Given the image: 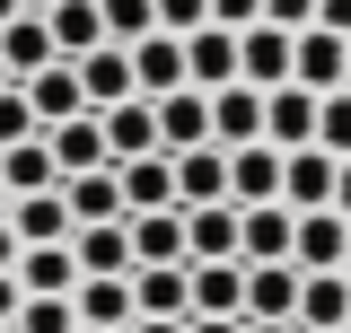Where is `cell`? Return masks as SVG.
I'll list each match as a JSON object with an SVG mask.
<instances>
[{
  "label": "cell",
  "instance_id": "obj_1",
  "mask_svg": "<svg viewBox=\"0 0 351 333\" xmlns=\"http://www.w3.org/2000/svg\"><path fill=\"white\" fill-rule=\"evenodd\" d=\"M290 62H299V36L290 27H272V18H255V27H237V79L246 88H290Z\"/></svg>",
  "mask_w": 351,
  "mask_h": 333
},
{
  "label": "cell",
  "instance_id": "obj_2",
  "mask_svg": "<svg viewBox=\"0 0 351 333\" xmlns=\"http://www.w3.org/2000/svg\"><path fill=\"white\" fill-rule=\"evenodd\" d=\"M299 246V210L290 202H237V254L246 263H290Z\"/></svg>",
  "mask_w": 351,
  "mask_h": 333
},
{
  "label": "cell",
  "instance_id": "obj_3",
  "mask_svg": "<svg viewBox=\"0 0 351 333\" xmlns=\"http://www.w3.org/2000/svg\"><path fill=\"white\" fill-rule=\"evenodd\" d=\"M334 175H343V158L307 140V149L281 158V202H290V210H334Z\"/></svg>",
  "mask_w": 351,
  "mask_h": 333
},
{
  "label": "cell",
  "instance_id": "obj_4",
  "mask_svg": "<svg viewBox=\"0 0 351 333\" xmlns=\"http://www.w3.org/2000/svg\"><path fill=\"white\" fill-rule=\"evenodd\" d=\"M290 79L316 88V97H334V88L351 79V36H334V27H299V62H290Z\"/></svg>",
  "mask_w": 351,
  "mask_h": 333
},
{
  "label": "cell",
  "instance_id": "obj_5",
  "mask_svg": "<svg viewBox=\"0 0 351 333\" xmlns=\"http://www.w3.org/2000/svg\"><path fill=\"white\" fill-rule=\"evenodd\" d=\"M299 263H246V316L255 325H299Z\"/></svg>",
  "mask_w": 351,
  "mask_h": 333
},
{
  "label": "cell",
  "instance_id": "obj_6",
  "mask_svg": "<svg viewBox=\"0 0 351 333\" xmlns=\"http://www.w3.org/2000/svg\"><path fill=\"white\" fill-rule=\"evenodd\" d=\"M184 263H246L237 254V202H193L184 210Z\"/></svg>",
  "mask_w": 351,
  "mask_h": 333
},
{
  "label": "cell",
  "instance_id": "obj_7",
  "mask_svg": "<svg viewBox=\"0 0 351 333\" xmlns=\"http://www.w3.org/2000/svg\"><path fill=\"white\" fill-rule=\"evenodd\" d=\"M132 88L141 97H176V88H193V71H184V36H141L132 44Z\"/></svg>",
  "mask_w": 351,
  "mask_h": 333
},
{
  "label": "cell",
  "instance_id": "obj_8",
  "mask_svg": "<svg viewBox=\"0 0 351 333\" xmlns=\"http://www.w3.org/2000/svg\"><path fill=\"white\" fill-rule=\"evenodd\" d=\"M211 140L219 149H255L263 140V88H246V79L211 88Z\"/></svg>",
  "mask_w": 351,
  "mask_h": 333
},
{
  "label": "cell",
  "instance_id": "obj_9",
  "mask_svg": "<svg viewBox=\"0 0 351 333\" xmlns=\"http://www.w3.org/2000/svg\"><path fill=\"white\" fill-rule=\"evenodd\" d=\"M9 228H18V246H71V237H80L62 184H53V193H18V202H9Z\"/></svg>",
  "mask_w": 351,
  "mask_h": 333
},
{
  "label": "cell",
  "instance_id": "obj_10",
  "mask_svg": "<svg viewBox=\"0 0 351 333\" xmlns=\"http://www.w3.org/2000/svg\"><path fill=\"white\" fill-rule=\"evenodd\" d=\"M132 316H193V263H141L132 272Z\"/></svg>",
  "mask_w": 351,
  "mask_h": 333
},
{
  "label": "cell",
  "instance_id": "obj_11",
  "mask_svg": "<svg viewBox=\"0 0 351 333\" xmlns=\"http://www.w3.org/2000/svg\"><path fill=\"white\" fill-rule=\"evenodd\" d=\"M316 106H325V97H316V88H272V97H263V140H272V149H307V140H316Z\"/></svg>",
  "mask_w": 351,
  "mask_h": 333
},
{
  "label": "cell",
  "instance_id": "obj_12",
  "mask_svg": "<svg viewBox=\"0 0 351 333\" xmlns=\"http://www.w3.org/2000/svg\"><path fill=\"white\" fill-rule=\"evenodd\" d=\"M27 88V106H36V123H71V114H88V88H80V62H44L36 79H18Z\"/></svg>",
  "mask_w": 351,
  "mask_h": 333
},
{
  "label": "cell",
  "instance_id": "obj_13",
  "mask_svg": "<svg viewBox=\"0 0 351 333\" xmlns=\"http://www.w3.org/2000/svg\"><path fill=\"white\" fill-rule=\"evenodd\" d=\"M299 333H351V272H307L299 281Z\"/></svg>",
  "mask_w": 351,
  "mask_h": 333
},
{
  "label": "cell",
  "instance_id": "obj_14",
  "mask_svg": "<svg viewBox=\"0 0 351 333\" xmlns=\"http://www.w3.org/2000/svg\"><path fill=\"white\" fill-rule=\"evenodd\" d=\"M97 123H106L114 166H123V158H149V149H158V97H123V106H106Z\"/></svg>",
  "mask_w": 351,
  "mask_h": 333
},
{
  "label": "cell",
  "instance_id": "obj_15",
  "mask_svg": "<svg viewBox=\"0 0 351 333\" xmlns=\"http://www.w3.org/2000/svg\"><path fill=\"white\" fill-rule=\"evenodd\" d=\"M80 88H88V114L141 97V88H132V44H97V53H80Z\"/></svg>",
  "mask_w": 351,
  "mask_h": 333
},
{
  "label": "cell",
  "instance_id": "obj_16",
  "mask_svg": "<svg viewBox=\"0 0 351 333\" xmlns=\"http://www.w3.org/2000/svg\"><path fill=\"white\" fill-rule=\"evenodd\" d=\"M343 246H351V219H343V210H299V246H290L299 272H343Z\"/></svg>",
  "mask_w": 351,
  "mask_h": 333
},
{
  "label": "cell",
  "instance_id": "obj_17",
  "mask_svg": "<svg viewBox=\"0 0 351 333\" xmlns=\"http://www.w3.org/2000/svg\"><path fill=\"white\" fill-rule=\"evenodd\" d=\"M123 202L132 210H184L176 202V149H149V158H123Z\"/></svg>",
  "mask_w": 351,
  "mask_h": 333
},
{
  "label": "cell",
  "instance_id": "obj_18",
  "mask_svg": "<svg viewBox=\"0 0 351 333\" xmlns=\"http://www.w3.org/2000/svg\"><path fill=\"white\" fill-rule=\"evenodd\" d=\"M202 140H211V88L158 97V149H202Z\"/></svg>",
  "mask_w": 351,
  "mask_h": 333
},
{
  "label": "cell",
  "instance_id": "obj_19",
  "mask_svg": "<svg viewBox=\"0 0 351 333\" xmlns=\"http://www.w3.org/2000/svg\"><path fill=\"white\" fill-rule=\"evenodd\" d=\"M281 158L290 149H272V140L228 149V202H281Z\"/></svg>",
  "mask_w": 351,
  "mask_h": 333
},
{
  "label": "cell",
  "instance_id": "obj_20",
  "mask_svg": "<svg viewBox=\"0 0 351 333\" xmlns=\"http://www.w3.org/2000/svg\"><path fill=\"white\" fill-rule=\"evenodd\" d=\"M62 202H71V219L80 228H97V219H123V175L114 166H88V175H62Z\"/></svg>",
  "mask_w": 351,
  "mask_h": 333
},
{
  "label": "cell",
  "instance_id": "obj_21",
  "mask_svg": "<svg viewBox=\"0 0 351 333\" xmlns=\"http://www.w3.org/2000/svg\"><path fill=\"white\" fill-rule=\"evenodd\" d=\"M176 202H228V149L202 140V149H176Z\"/></svg>",
  "mask_w": 351,
  "mask_h": 333
},
{
  "label": "cell",
  "instance_id": "obj_22",
  "mask_svg": "<svg viewBox=\"0 0 351 333\" xmlns=\"http://www.w3.org/2000/svg\"><path fill=\"white\" fill-rule=\"evenodd\" d=\"M132 228V272L141 263H184V210H123Z\"/></svg>",
  "mask_w": 351,
  "mask_h": 333
},
{
  "label": "cell",
  "instance_id": "obj_23",
  "mask_svg": "<svg viewBox=\"0 0 351 333\" xmlns=\"http://www.w3.org/2000/svg\"><path fill=\"white\" fill-rule=\"evenodd\" d=\"M0 62H9V79H36L44 62H62V44H53V27L27 9V18H9V27H0Z\"/></svg>",
  "mask_w": 351,
  "mask_h": 333
},
{
  "label": "cell",
  "instance_id": "obj_24",
  "mask_svg": "<svg viewBox=\"0 0 351 333\" xmlns=\"http://www.w3.org/2000/svg\"><path fill=\"white\" fill-rule=\"evenodd\" d=\"M18 290L27 298H71L80 290V254L71 246H27L18 254Z\"/></svg>",
  "mask_w": 351,
  "mask_h": 333
},
{
  "label": "cell",
  "instance_id": "obj_25",
  "mask_svg": "<svg viewBox=\"0 0 351 333\" xmlns=\"http://www.w3.org/2000/svg\"><path fill=\"white\" fill-rule=\"evenodd\" d=\"M184 71H193V88H228L237 79V27H193L184 36Z\"/></svg>",
  "mask_w": 351,
  "mask_h": 333
},
{
  "label": "cell",
  "instance_id": "obj_26",
  "mask_svg": "<svg viewBox=\"0 0 351 333\" xmlns=\"http://www.w3.org/2000/svg\"><path fill=\"white\" fill-rule=\"evenodd\" d=\"M44 140H53V158H62V175H88V166H114V149H106V123H97V114H71V123H53Z\"/></svg>",
  "mask_w": 351,
  "mask_h": 333
},
{
  "label": "cell",
  "instance_id": "obj_27",
  "mask_svg": "<svg viewBox=\"0 0 351 333\" xmlns=\"http://www.w3.org/2000/svg\"><path fill=\"white\" fill-rule=\"evenodd\" d=\"M71 307H80V325H132V272H80Z\"/></svg>",
  "mask_w": 351,
  "mask_h": 333
},
{
  "label": "cell",
  "instance_id": "obj_28",
  "mask_svg": "<svg viewBox=\"0 0 351 333\" xmlns=\"http://www.w3.org/2000/svg\"><path fill=\"white\" fill-rule=\"evenodd\" d=\"M44 27H53V44H62V62H80V53L106 44V9H97V0H53Z\"/></svg>",
  "mask_w": 351,
  "mask_h": 333
},
{
  "label": "cell",
  "instance_id": "obj_29",
  "mask_svg": "<svg viewBox=\"0 0 351 333\" xmlns=\"http://www.w3.org/2000/svg\"><path fill=\"white\" fill-rule=\"evenodd\" d=\"M0 184H9V193H53V184H62V158H53V140H18V149H0Z\"/></svg>",
  "mask_w": 351,
  "mask_h": 333
},
{
  "label": "cell",
  "instance_id": "obj_30",
  "mask_svg": "<svg viewBox=\"0 0 351 333\" xmlns=\"http://www.w3.org/2000/svg\"><path fill=\"white\" fill-rule=\"evenodd\" d=\"M193 316H246V263H193Z\"/></svg>",
  "mask_w": 351,
  "mask_h": 333
},
{
  "label": "cell",
  "instance_id": "obj_31",
  "mask_svg": "<svg viewBox=\"0 0 351 333\" xmlns=\"http://www.w3.org/2000/svg\"><path fill=\"white\" fill-rule=\"evenodd\" d=\"M71 254H80V272H132V228L123 219H97V228L71 237Z\"/></svg>",
  "mask_w": 351,
  "mask_h": 333
},
{
  "label": "cell",
  "instance_id": "obj_32",
  "mask_svg": "<svg viewBox=\"0 0 351 333\" xmlns=\"http://www.w3.org/2000/svg\"><path fill=\"white\" fill-rule=\"evenodd\" d=\"M106 9V44H141L158 36V0H97Z\"/></svg>",
  "mask_w": 351,
  "mask_h": 333
},
{
  "label": "cell",
  "instance_id": "obj_33",
  "mask_svg": "<svg viewBox=\"0 0 351 333\" xmlns=\"http://www.w3.org/2000/svg\"><path fill=\"white\" fill-rule=\"evenodd\" d=\"M316 149H334V158H351V88H334V97L316 106Z\"/></svg>",
  "mask_w": 351,
  "mask_h": 333
},
{
  "label": "cell",
  "instance_id": "obj_34",
  "mask_svg": "<svg viewBox=\"0 0 351 333\" xmlns=\"http://www.w3.org/2000/svg\"><path fill=\"white\" fill-rule=\"evenodd\" d=\"M18 333H80V307L71 298H27L18 307Z\"/></svg>",
  "mask_w": 351,
  "mask_h": 333
},
{
  "label": "cell",
  "instance_id": "obj_35",
  "mask_svg": "<svg viewBox=\"0 0 351 333\" xmlns=\"http://www.w3.org/2000/svg\"><path fill=\"white\" fill-rule=\"evenodd\" d=\"M36 106H27V88H0V149H18V140H36Z\"/></svg>",
  "mask_w": 351,
  "mask_h": 333
},
{
  "label": "cell",
  "instance_id": "obj_36",
  "mask_svg": "<svg viewBox=\"0 0 351 333\" xmlns=\"http://www.w3.org/2000/svg\"><path fill=\"white\" fill-rule=\"evenodd\" d=\"M158 27H167V36H193V27H211V0H158Z\"/></svg>",
  "mask_w": 351,
  "mask_h": 333
},
{
  "label": "cell",
  "instance_id": "obj_37",
  "mask_svg": "<svg viewBox=\"0 0 351 333\" xmlns=\"http://www.w3.org/2000/svg\"><path fill=\"white\" fill-rule=\"evenodd\" d=\"M263 18H272V27H290V36H299V27H316V0H263Z\"/></svg>",
  "mask_w": 351,
  "mask_h": 333
},
{
  "label": "cell",
  "instance_id": "obj_38",
  "mask_svg": "<svg viewBox=\"0 0 351 333\" xmlns=\"http://www.w3.org/2000/svg\"><path fill=\"white\" fill-rule=\"evenodd\" d=\"M263 0H211V27H255Z\"/></svg>",
  "mask_w": 351,
  "mask_h": 333
},
{
  "label": "cell",
  "instance_id": "obj_39",
  "mask_svg": "<svg viewBox=\"0 0 351 333\" xmlns=\"http://www.w3.org/2000/svg\"><path fill=\"white\" fill-rule=\"evenodd\" d=\"M18 307H27V290H18V272H0V325H18Z\"/></svg>",
  "mask_w": 351,
  "mask_h": 333
},
{
  "label": "cell",
  "instance_id": "obj_40",
  "mask_svg": "<svg viewBox=\"0 0 351 333\" xmlns=\"http://www.w3.org/2000/svg\"><path fill=\"white\" fill-rule=\"evenodd\" d=\"M316 27H334V36H351V0H316Z\"/></svg>",
  "mask_w": 351,
  "mask_h": 333
},
{
  "label": "cell",
  "instance_id": "obj_41",
  "mask_svg": "<svg viewBox=\"0 0 351 333\" xmlns=\"http://www.w3.org/2000/svg\"><path fill=\"white\" fill-rule=\"evenodd\" d=\"M184 333H246V316H184Z\"/></svg>",
  "mask_w": 351,
  "mask_h": 333
},
{
  "label": "cell",
  "instance_id": "obj_42",
  "mask_svg": "<svg viewBox=\"0 0 351 333\" xmlns=\"http://www.w3.org/2000/svg\"><path fill=\"white\" fill-rule=\"evenodd\" d=\"M18 254H27V246H18V228L0 219V272H18Z\"/></svg>",
  "mask_w": 351,
  "mask_h": 333
},
{
  "label": "cell",
  "instance_id": "obj_43",
  "mask_svg": "<svg viewBox=\"0 0 351 333\" xmlns=\"http://www.w3.org/2000/svg\"><path fill=\"white\" fill-rule=\"evenodd\" d=\"M132 333H184V316H132Z\"/></svg>",
  "mask_w": 351,
  "mask_h": 333
},
{
  "label": "cell",
  "instance_id": "obj_44",
  "mask_svg": "<svg viewBox=\"0 0 351 333\" xmlns=\"http://www.w3.org/2000/svg\"><path fill=\"white\" fill-rule=\"evenodd\" d=\"M334 210L351 219V158H343V175H334Z\"/></svg>",
  "mask_w": 351,
  "mask_h": 333
},
{
  "label": "cell",
  "instance_id": "obj_45",
  "mask_svg": "<svg viewBox=\"0 0 351 333\" xmlns=\"http://www.w3.org/2000/svg\"><path fill=\"white\" fill-rule=\"evenodd\" d=\"M9 18H27V0H0V27H9Z\"/></svg>",
  "mask_w": 351,
  "mask_h": 333
},
{
  "label": "cell",
  "instance_id": "obj_46",
  "mask_svg": "<svg viewBox=\"0 0 351 333\" xmlns=\"http://www.w3.org/2000/svg\"><path fill=\"white\" fill-rule=\"evenodd\" d=\"M246 333H299V325H255V316H246Z\"/></svg>",
  "mask_w": 351,
  "mask_h": 333
},
{
  "label": "cell",
  "instance_id": "obj_47",
  "mask_svg": "<svg viewBox=\"0 0 351 333\" xmlns=\"http://www.w3.org/2000/svg\"><path fill=\"white\" fill-rule=\"evenodd\" d=\"M80 333H132V325H80Z\"/></svg>",
  "mask_w": 351,
  "mask_h": 333
},
{
  "label": "cell",
  "instance_id": "obj_48",
  "mask_svg": "<svg viewBox=\"0 0 351 333\" xmlns=\"http://www.w3.org/2000/svg\"><path fill=\"white\" fill-rule=\"evenodd\" d=\"M9 202H18V193H9V184H0V219H9Z\"/></svg>",
  "mask_w": 351,
  "mask_h": 333
},
{
  "label": "cell",
  "instance_id": "obj_49",
  "mask_svg": "<svg viewBox=\"0 0 351 333\" xmlns=\"http://www.w3.org/2000/svg\"><path fill=\"white\" fill-rule=\"evenodd\" d=\"M0 88H18V79H9V62H0Z\"/></svg>",
  "mask_w": 351,
  "mask_h": 333
},
{
  "label": "cell",
  "instance_id": "obj_50",
  "mask_svg": "<svg viewBox=\"0 0 351 333\" xmlns=\"http://www.w3.org/2000/svg\"><path fill=\"white\" fill-rule=\"evenodd\" d=\"M27 9H36V18H44V9H53V0H27Z\"/></svg>",
  "mask_w": 351,
  "mask_h": 333
},
{
  "label": "cell",
  "instance_id": "obj_51",
  "mask_svg": "<svg viewBox=\"0 0 351 333\" xmlns=\"http://www.w3.org/2000/svg\"><path fill=\"white\" fill-rule=\"evenodd\" d=\"M343 272H351V246H343Z\"/></svg>",
  "mask_w": 351,
  "mask_h": 333
},
{
  "label": "cell",
  "instance_id": "obj_52",
  "mask_svg": "<svg viewBox=\"0 0 351 333\" xmlns=\"http://www.w3.org/2000/svg\"><path fill=\"white\" fill-rule=\"evenodd\" d=\"M0 333H18V325H0Z\"/></svg>",
  "mask_w": 351,
  "mask_h": 333
},
{
  "label": "cell",
  "instance_id": "obj_53",
  "mask_svg": "<svg viewBox=\"0 0 351 333\" xmlns=\"http://www.w3.org/2000/svg\"><path fill=\"white\" fill-rule=\"evenodd\" d=\"M343 88H351V79H343Z\"/></svg>",
  "mask_w": 351,
  "mask_h": 333
}]
</instances>
